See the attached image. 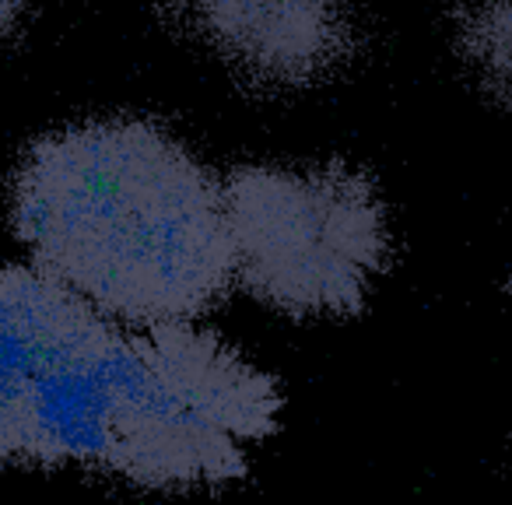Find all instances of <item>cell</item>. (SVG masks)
Wrapping results in <instances>:
<instances>
[{
  "label": "cell",
  "instance_id": "obj_2",
  "mask_svg": "<svg viewBox=\"0 0 512 505\" xmlns=\"http://www.w3.org/2000/svg\"><path fill=\"white\" fill-rule=\"evenodd\" d=\"M32 267L127 327L200 323L235 288L221 183L144 120L46 134L11 183Z\"/></svg>",
  "mask_w": 512,
  "mask_h": 505
},
{
  "label": "cell",
  "instance_id": "obj_1",
  "mask_svg": "<svg viewBox=\"0 0 512 505\" xmlns=\"http://www.w3.org/2000/svg\"><path fill=\"white\" fill-rule=\"evenodd\" d=\"M281 390L200 323L127 327L39 267H0V460L155 491L239 481Z\"/></svg>",
  "mask_w": 512,
  "mask_h": 505
},
{
  "label": "cell",
  "instance_id": "obj_5",
  "mask_svg": "<svg viewBox=\"0 0 512 505\" xmlns=\"http://www.w3.org/2000/svg\"><path fill=\"white\" fill-rule=\"evenodd\" d=\"M460 50L477 81L512 102V0H474L460 22Z\"/></svg>",
  "mask_w": 512,
  "mask_h": 505
},
{
  "label": "cell",
  "instance_id": "obj_3",
  "mask_svg": "<svg viewBox=\"0 0 512 505\" xmlns=\"http://www.w3.org/2000/svg\"><path fill=\"white\" fill-rule=\"evenodd\" d=\"M235 285L285 316H351L369 302L390 221L376 186L348 165H246L221 183Z\"/></svg>",
  "mask_w": 512,
  "mask_h": 505
},
{
  "label": "cell",
  "instance_id": "obj_6",
  "mask_svg": "<svg viewBox=\"0 0 512 505\" xmlns=\"http://www.w3.org/2000/svg\"><path fill=\"white\" fill-rule=\"evenodd\" d=\"M25 11H29V0H0V36L15 32V25L22 22Z\"/></svg>",
  "mask_w": 512,
  "mask_h": 505
},
{
  "label": "cell",
  "instance_id": "obj_4",
  "mask_svg": "<svg viewBox=\"0 0 512 505\" xmlns=\"http://www.w3.org/2000/svg\"><path fill=\"white\" fill-rule=\"evenodd\" d=\"M179 22L253 81L281 88L327 78L351 46L341 0H169Z\"/></svg>",
  "mask_w": 512,
  "mask_h": 505
}]
</instances>
